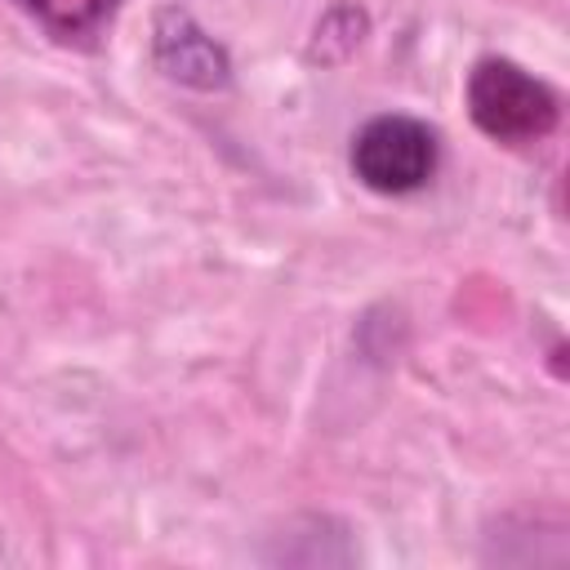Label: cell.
<instances>
[{"label":"cell","mask_w":570,"mask_h":570,"mask_svg":"<svg viewBox=\"0 0 570 570\" xmlns=\"http://www.w3.org/2000/svg\"><path fill=\"white\" fill-rule=\"evenodd\" d=\"M468 116L485 138L503 147H525L557 129L561 102L539 76H530L512 58H481L468 71Z\"/></svg>","instance_id":"6da1fadb"},{"label":"cell","mask_w":570,"mask_h":570,"mask_svg":"<svg viewBox=\"0 0 570 570\" xmlns=\"http://www.w3.org/2000/svg\"><path fill=\"white\" fill-rule=\"evenodd\" d=\"M352 174L379 196H405L436 174V134L414 116H374L352 138Z\"/></svg>","instance_id":"7a4b0ae2"},{"label":"cell","mask_w":570,"mask_h":570,"mask_svg":"<svg viewBox=\"0 0 570 570\" xmlns=\"http://www.w3.org/2000/svg\"><path fill=\"white\" fill-rule=\"evenodd\" d=\"M151 58L156 67L187 85V89H200V94H214V89H227L232 85V58L227 49L178 4H165L156 18H151Z\"/></svg>","instance_id":"3957f363"},{"label":"cell","mask_w":570,"mask_h":570,"mask_svg":"<svg viewBox=\"0 0 570 570\" xmlns=\"http://www.w3.org/2000/svg\"><path fill=\"white\" fill-rule=\"evenodd\" d=\"M22 13H31L49 36L58 40H80V36H94L120 0H13Z\"/></svg>","instance_id":"277c9868"}]
</instances>
